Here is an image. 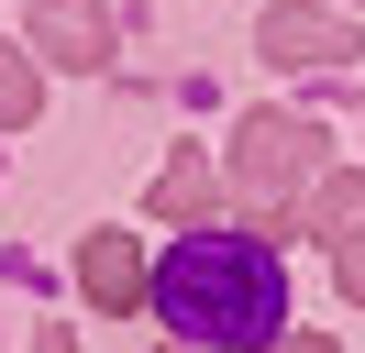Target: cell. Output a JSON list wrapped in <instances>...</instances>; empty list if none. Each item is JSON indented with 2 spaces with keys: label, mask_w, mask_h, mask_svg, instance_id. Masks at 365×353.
Here are the masks:
<instances>
[{
  "label": "cell",
  "mask_w": 365,
  "mask_h": 353,
  "mask_svg": "<svg viewBox=\"0 0 365 353\" xmlns=\"http://www.w3.org/2000/svg\"><path fill=\"white\" fill-rule=\"evenodd\" d=\"M144 298H155V320L178 331V342H222V353H266L277 320H288V276H277V243L266 232H222V221H200V232L166 243V265H144Z\"/></svg>",
  "instance_id": "1"
},
{
  "label": "cell",
  "mask_w": 365,
  "mask_h": 353,
  "mask_svg": "<svg viewBox=\"0 0 365 353\" xmlns=\"http://www.w3.org/2000/svg\"><path fill=\"white\" fill-rule=\"evenodd\" d=\"M321 144H332V132H321V122H299V110H244V122H232L222 176H232V199L255 210V232H266V243L288 232V199L321 176Z\"/></svg>",
  "instance_id": "2"
},
{
  "label": "cell",
  "mask_w": 365,
  "mask_h": 353,
  "mask_svg": "<svg viewBox=\"0 0 365 353\" xmlns=\"http://www.w3.org/2000/svg\"><path fill=\"white\" fill-rule=\"evenodd\" d=\"M255 56L266 66H354L365 44H354V22L321 11V0H277V11L255 22Z\"/></svg>",
  "instance_id": "3"
},
{
  "label": "cell",
  "mask_w": 365,
  "mask_h": 353,
  "mask_svg": "<svg viewBox=\"0 0 365 353\" xmlns=\"http://www.w3.org/2000/svg\"><path fill=\"white\" fill-rule=\"evenodd\" d=\"M34 56H45V66H78V78H100V66H111V22H100L89 0H34Z\"/></svg>",
  "instance_id": "4"
},
{
  "label": "cell",
  "mask_w": 365,
  "mask_h": 353,
  "mask_svg": "<svg viewBox=\"0 0 365 353\" xmlns=\"http://www.w3.org/2000/svg\"><path fill=\"white\" fill-rule=\"evenodd\" d=\"M78 287H89V309H111V320H122V309L144 298V254H133V232H89V243H78Z\"/></svg>",
  "instance_id": "5"
},
{
  "label": "cell",
  "mask_w": 365,
  "mask_h": 353,
  "mask_svg": "<svg viewBox=\"0 0 365 353\" xmlns=\"http://www.w3.org/2000/svg\"><path fill=\"white\" fill-rule=\"evenodd\" d=\"M288 232H321V243L365 232V166H343V176H310V188L288 199Z\"/></svg>",
  "instance_id": "6"
},
{
  "label": "cell",
  "mask_w": 365,
  "mask_h": 353,
  "mask_svg": "<svg viewBox=\"0 0 365 353\" xmlns=\"http://www.w3.org/2000/svg\"><path fill=\"white\" fill-rule=\"evenodd\" d=\"M144 210H155V221H210V210H222V166H210V154H178V166L144 188Z\"/></svg>",
  "instance_id": "7"
},
{
  "label": "cell",
  "mask_w": 365,
  "mask_h": 353,
  "mask_svg": "<svg viewBox=\"0 0 365 353\" xmlns=\"http://www.w3.org/2000/svg\"><path fill=\"white\" fill-rule=\"evenodd\" d=\"M34 110H45V66H34V44H0V132H23Z\"/></svg>",
  "instance_id": "8"
},
{
  "label": "cell",
  "mask_w": 365,
  "mask_h": 353,
  "mask_svg": "<svg viewBox=\"0 0 365 353\" xmlns=\"http://www.w3.org/2000/svg\"><path fill=\"white\" fill-rule=\"evenodd\" d=\"M343 298L365 309V232H343Z\"/></svg>",
  "instance_id": "9"
},
{
  "label": "cell",
  "mask_w": 365,
  "mask_h": 353,
  "mask_svg": "<svg viewBox=\"0 0 365 353\" xmlns=\"http://www.w3.org/2000/svg\"><path fill=\"white\" fill-rule=\"evenodd\" d=\"M266 353H332V342H321V331H310V342H288V331H277V342H266Z\"/></svg>",
  "instance_id": "10"
},
{
  "label": "cell",
  "mask_w": 365,
  "mask_h": 353,
  "mask_svg": "<svg viewBox=\"0 0 365 353\" xmlns=\"http://www.w3.org/2000/svg\"><path fill=\"white\" fill-rule=\"evenodd\" d=\"M34 353H78V331H45V342H34Z\"/></svg>",
  "instance_id": "11"
},
{
  "label": "cell",
  "mask_w": 365,
  "mask_h": 353,
  "mask_svg": "<svg viewBox=\"0 0 365 353\" xmlns=\"http://www.w3.org/2000/svg\"><path fill=\"white\" fill-rule=\"evenodd\" d=\"M166 353H200V342H166Z\"/></svg>",
  "instance_id": "12"
},
{
  "label": "cell",
  "mask_w": 365,
  "mask_h": 353,
  "mask_svg": "<svg viewBox=\"0 0 365 353\" xmlns=\"http://www.w3.org/2000/svg\"><path fill=\"white\" fill-rule=\"evenodd\" d=\"M23 11H34V0H23Z\"/></svg>",
  "instance_id": "13"
}]
</instances>
